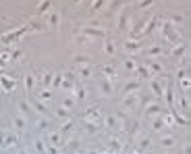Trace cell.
Returning <instances> with one entry per match:
<instances>
[{"instance_id":"1","label":"cell","mask_w":191,"mask_h":154,"mask_svg":"<svg viewBox=\"0 0 191 154\" xmlns=\"http://www.w3.org/2000/svg\"><path fill=\"white\" fill-rule=\"evenodd\" d=\"M162 34H164V38H166L168 42H177V40H179V31L175 29V25L168 23V21L162 25Z\"/></svg>"},{"instance_id":"2","label":"cell","mask_w":191,"mask_h":154,"mask_svg":"<svg viewBox=\"0 0 191 154\" xmlns=\"http://www.w3.org/2000/svg\"><path fill=\"white\" fill-rule=\"evenodd\" d=\"M123 104H125L127 108H137L139 106V94H125Z\"/></svg>"},{"instance_id":"3","label":"cell","mask_w":191,"mask_h":154,"mask_svg":"<svg viewBox=\"0 0 191 154\" xmlns=\"http://www.w3.org/2000/svg\"><path fill=\"white\" fill-rule=\"evenodd\" d=\"M133 92H139V81L137 79H131L123 85V96L125 94H133Z\"/></svg>"},{"instance_id":"4","label":"cell","mask_w":191,"mask_h":154,"mask_svg":"<svg viewBox=\"0 0 191 154\" xmlns=\"http://www.w3.org/2000/svg\"><path fill=\"white\" fill-rule=\"evenodd\" d=\"M162 96L166 98V104H168L170 108L175 106V94H172V85H170V83H168L166 88H164V92H162Z\"/></svg>"},{"instance_id":"5","label":"cell","mask_w":191,"mask_h":154,"mask_svg":"<svg viewBox=\"0 0 191 154\" xmlns=\"http://www.w3.org/2000/svg\"><path fill=\"white\" fill-rule=\"evenodd\" d=\"M0 85L6 90V92H12L15 85H17V79H6V77H0Z\"/></svg>"},{"instance_id":"6","label":"cell","mask_w":191,"mask_h":154,"mask_svg":"<svg viewBox=\"0 0 191 154\" xmlns=\"http://www.w3.org/2000/svg\"><path fill=\"white\" fill-rule=\"evenodd\" d=\"M160 110H162V106L158 102H145V113L148 115H158Z\"/></svg>"},{"instance_id":"7","label":"cell","mask_w":191,"mask_h":154,"mask_svg":"<svg viewBox=\"0 0 191 154\" xmlns=\"http://www.w3.org/2000/svg\"><path fill=\"white\" fill-rule=\"evenodd\" d=\"M85 36H94V38H104V31L102 29H96V27H85V29H81Z\"/></svg>"},{"instance_id":"8","label":"cell","mask_w":191,"mask_h":154,"mask_svg":"<svg viewBox=\"0 0 191 154\" xmlns=\"http://www.w3.org/2000/svg\"><path fill=\"white\" fill-rule=\"evenodd\" d=\"M104 52H106L110 59H114V56H116V46H114V42H106V44H104Z\"/></svg>"},{"instance_id":"9","label":"cell","mask_w":191,"mask_h":154,"mask_svg":"<svg viewBox=\"0 0 191 154\" xmlns=\"http://www.w3.org/2000/svg\"><path fill=\"white\" fill-rule=\"evenodd\" d=\"M104 75H106V79H110V81H114L119 75H116V71H114V67L112 65H106L104 67Z\"/></svg>"},{"instance_id":"10","label":"cell","mask_w":191,"mask_h":154,"mask_svg":"<svg viewBox=\"0 0 191 154\" xmlns=\"http://www.w3.org/2000/svg\"><path fill=\"white\" fill-rule=\"evenodd\" d=\"M148 67H150L154 73H158V75H160V73H164V67H162L160 63H156V60H148Z\"/></svg>"},{"instance_id":"11","label":"cell","mask_w":191,"mask_h":154,"mask_svg":"<svg viewBox=\"0 0 191 154\" xmlns=\"http://www.w3.org/2000/svg\"><path fill=\"white\" fill-rule=\"evenodd\" d=\"M185 50H187V44H179L177 48H172V56H175V59H181V56L185 54Z\"/></svg>"},{"instance_id":"12","label":"cell","mask_w":191,"mask_h":154,"mask_svg":"<svg viewBox=\"0 0 191 154\" xmlns=\"http://www.w3.org/2000/svg\"><path fill=\"white\" fill-rule=\"evenodd\" d=\"M148 148H150V138H141V142L137 144V152L143 154L145 150H148Z\"/></svg>"},{"instance_id":"13","label":"cell","mask_w":191,"mask_h":154,"mask_svg":"<svg viewBox=\"0 0 191 154\" xmlns=\"http://www.w3.org/2000/svg\"><path fill=\"white\" fill-rule=\"evenodd\" d=\"M127 23H129V13L123 11V15H120V19H119V29H127Z\"/></svg>"},{"instance_id":"14","label":"cell","mask_w":191,"mask_h":154,"mask_svg":"<svg viewBox=\"0 0 191 154\" xmlns=\"http://www.w3.org/2000/svg\"><path fill=\"white\" fill-rule=\"evenodd\" d=\"M150 88H152V92H154L158 98H160V96H162V92H164V88H162L158 81H150Z\"/></svg>"},{"instance_id":"15","label":"cell","mask_w":191,"mask_h":154,"mask_svg":"<svg viewBox=\"0 0 191 154\" xmlns=\"http://www.w3.org/2000/svg\"><path fill=\"white\" fill-rule=\"evenodd\" d=\"M104 123H106V127H110V129H116V117H114V115L104 117Z\"/></svg>"},{"instance_id":"16","label":"cell","mask_w":191,"mask_h":154,"mask_svg":"<svg viewBox=\"0 0 191 154\" xmlns=\"http://www.w3.org/2000/svg\"><path fill=\"white\" fill-rule=\"evenodd\" d=\"M100 90H102L104 94H110V92H112V81H110V79H104V81L100 83Z\"/></svg>"},{"instance_id":"17","label":"cell","mask_w":191,"mask_h":154,"mask_svg":"<svg viewBox=\"0 0 191 154\" xmlns=\"http://www.w3.org/2000/svg\"><path fill=\"white\" fill-rule=\"evenodd\" d=\"M179 102H181V113H185V115H187V108H189V104H187V94H185V92L181 94Z\"/></svg>"},{"instance_id":"18","label":"cell","mask_w":191,"mask_h":154,"mask_svg":"<svg viewBox=\"0 0 191 154\" xmlns=\"http://www.w3.org/2000/svg\"><path fill=\"white\" fill-rule=\"evenodd\" d=\"M160 52H162V48H160V46H150V48H145V54H148V56H158Z\"/></svg>"},{"instance_id":"19","label":"cell","mask_w":191,"mask_h":154,"mask_svg":"<svg viewBox=\"0 0 191 154\" xmlns=\"http://www.w3.org/2000/svg\"><path fill=\"white\" fill-rule=\"evenodd\" d=\"M162 127H164V119H162V117H156L154 123H152V129H154V131H160Z\"/></svg>"},{"instance_id":"20","label":"cell","mask_w":191,"mask_h":154,"mask_svg":"<svg viewBox=\"0 0 191 154\" xmlns=\"http://www.w3.org/2000/svg\"><path fill=\"white\" fill-rule=\"evenodd\" d=\"M160 144H162L164 148H172V146H175V138H172V135H164Z\"/></svg>"},{"instance_id":"21","label":"cell","mask_w":191,"mask_h":154,"mask_svg":"<svg viewBox=\"0 0 191 154\" xmlns=\"http://www.w3.org/2000/svg\"><path fill=\"white\" fill-rule=\"evenodd\" d=\"M139 48H141V46H139L137 42H133V40L125 44V50H129V52H139Z\"/></svg>"},{"instance_id":"22","label":"cell","mask_w":191,"mask_h":154,"mask_svg":"<svg viewBox=\"0 0 191 154\" xmlns=\"http://www.w3.org/2000/svg\"><path fill=\"white\" fill-rule=\"evenodd\" d=\"M127 131H129V133H135V131H137V121L127 119Z\"/></svg>"},{"instance_id":"23","label":"cell","mask_w":191,"mask_h":154,"mask_svg":"<svg viewBox=\"0 0 191 154\" xmlns=\"http://www.w3.org/2000/svg\"><path fill=\"white\" fill-rule=\"evenodd\" d=\"M50 6H52V2H50V0H44V2H42V4L37 6V13L42 15V13H46L48 9H50Z\"/></svg>"},{"instance_id":"24","label":"cell","mask_w":191,"mask_h":154,"mask_svg":"<svg viewBox=\"0 0 191 154\" xmlns=\"http://www.w3.org/2000/svg\"><path fill=\"white\" fill-rule=\"evenodd\" d=\"M135 67H137V63H135L133 59H127V60H125V69H127L129 73H131V71H135Z\"/></svg>"},{"instance_id":"25","label":"cell","mask_w":191,"mask_h":154,"mask_svg":"<svg viewBox=\"0 0 191 154\" xmlns=\"http://www.w3.org/2000/svg\"><path fill=\"white\" fill-rule=\"evenodd\" d=\"M135 71L139 73L141 77H150V71H148V69H145L143 65H139V63H137V67H135Z\"/></svg>"},{"instance_id":"26","label":"cell","mask_w":191,"mask_h":154,"mask_svg":"<svg viewBox=\"0 0 191 154\" xmlns=\"http://www.w3.org/2000/svg\"><path fill=\"white\" fill-rule=\"evenodd\" d=\"M31 104H33V108H36V110H40V113H50L44 104H40V100H31Z\"/></svg>"},{"instance_id":"27","label":"cell","mask_w":191,"mask_h":154,"mask_svg":"<svg viewBox=\"0 0 191 154\" xmlns=\"http://www.w3.org/2000/svg\"><path fill=\"white\" fill-rule=\"evenodd\" d=\"M154 2H156V0H139L137 4H139V9H141V11H145V9H150Z\"/></svg>"},{"instance_id":"28","label":"cell","mask_w":191,"mask_h":154,"mask_svg":"<svg viewBox=\"0 0 191 154\" xmlns=\"http://www.w3.org/2000/svg\"><path fill=\"white\" fill-rule=\"evenodd\" d=\"M56 117H60V119H71V115L67 113V108H64V106H60L58 110H56Z\"/></svg>"},{"instance_id":"29","label":"cell","mask_w":191,"mask_h":154,"mask_svg":"<svg viewBox=\"0 0 191 154\" xmlns=\"http://www.w3.org/2000/svg\"><path fill=\"white\" fill-rule=\"evenodd\" d=\"M98 115H100V113H98V108H87V113H85V117L87 119H98Z\"/></svg>"},{"instance_id":"30","label":"cell","mask_w":191,"mask_h":154,"mask_svg":"<svg viewBox=\"0 0 191 154\" xmlns=\"http://www.w3.org/2000/svg\"><path fill=\"white\" fill-rule=\"evenodd\" d=\"M25 85H27V92L33 90V75H27V77H25Z\"/></svg>"},{"instance_id":"31","label":"cell","mask_w":191,"mask_h":154,"mask_svg":"<svg viewBox=\"0 0 191 154\" xmlns=\"http://www.w3.org/2000/svg\"><path fill=\"white\" fill-rule=\"evenodd\" d=\"M120 6H123V0H114V2H110V13L119 11Z\"/></svg>"},{"instance_id":"32","label":"cell","mask_w":191,"mask_h":154,"mask_svg":"<svg viewBox=\"0 0 191 154\" xmlns=\"http://www.w3.org/2000/svg\"><path fill=\"white\" fill-rule=\"evenodd\" d=\"M102 4H104V0H94V4H92V13H98L102 9Z\"/></svg>"},{"instance_id":"33","label":"cell","mask_w":191,"mask_h":154,"mask_svg":"<svg viewBox=\"0 0 191 154\" xmlns=\"http://www.w3.org/2000/svg\"><path fill=\"white\" fill-rule=\"evenodd\" d=\"M89 73H92V69H89L87 65H83V67L79 69V75H81V77H89Z\"/></svg>"},{"instance_id":"34","label":"cell","mask_w":191,"mask_h":154,"mask_svg":"<svg viewBox=\"0 0 191 154\" xmlns=\"http://www.w3.org/2000/svg\"><path fill=\"white\" fill-rule=\"evenodd\" d=\"M15 127H17V129H23V127H25V119L15 117Z\"/></svg>"},{"instance_id":"35","label":"cell","mask_w":191,"mask_h":154,"mask_svg":"<svg viewBox=\"0 0 191 154\" xmlns=\"http://www.w3.org/2000/svg\"><path fill=\"white\" fill-rule=\"evenodd\" d=\"M179 81H181V88H183V92H187V90H189V79H187V77H181Z\"/></svg>"},{"instance_id":"36","label":"cell","mask_w":191,"mask_h":154,"mask_svg":"<svg viewBox=\"0 0 191 154\" xmlns=\"http://www.w3.org/2000/svg\"><path fill=\"white\" fill-rule=\"evenodd\" d=\"M75 63H77V65H87V63H89V59H85V56H75Z\"/></svg>"},{"instance_id":"37","label":"cell","mask_w":191,"mask_h":154,"mask_svg":"<svg viewBox=\"0 0 191 154\" xmlns=\"http://www.w3.org/2000/svg\"><path fill=\"white\" fill-rule=\"evenodd\" d=\"M119 148H120L119 140H112V142H110V152H116V150H119Z\"/></svg>"},{"instance_id":"38","label":"cell","mask_w":191,"mask_h":154,"mask_svg":"<svg viewBox=\"0 0 191 154\" xmlns=\"http://www.w3.org/2000/svg\"><path fill=\"white\" fill-rule=\"evenodd\" d=\"M85 127H87V131H92V133H96V131H98V125H96V123H92V121H87V125H85Z\"/></svg>"},{"instance_id":"39","label":"cell","mask_w":191,"mask_h":154,"mask_svg":"<svg viewBox=\"0 0 191 154\" xmlns=\"http://www.w3.org/2000/svg\"><path fill=\"white\" fill-rule=\"evenodd\" d=\"M50 142L58 146V144H60V135H58V133H52V135H50Z\"/></svg>"},{"instance_id":"40","label":"cell","mask_w":191,"mask_h":154,"mask_svg":"<svg viewBox=\"0 0 191 154\" xmlns=\"http://www.w3.org/2000/svg\"><path fill=\"white\" fill-rule=\"evenodd\" d=\"M181 21H183V17H181V15H172L168 23H181Z\"/></svg>"},{"instance_id":"41","label":"cell","mask_w":191,"mask_h":154,"mask_svg":"<svg viewBox=\"0 0 191 154\" xmlns=\"http://www.w3.org/2000/svg\"><path fill=\"white\" fill-rule=\"evenodd\" d=\"M50 25H58V15H56V13L50 15Z\"/></svg>"},{"instance_id":"42","label":"cell","mask_w":191,"mask_h":154,"mask_svg":"<svg viewBox=\"0 0 191 154\" xmlns=\"http://www.w3.org/2000/svg\"><path fill=\"white\" fill-rule=\"evenodd\" d=\"M36 150L44 154V142H42V140H37V142H36Z\"/></svg>"},{"instance_id":"43","label":"cell","mask_w":191,"mask_h":154,"mask_svg":"<svg viewBox=\"0 0 191 154\" xmlns=\"http://www.w3.org/2000/svg\"><path fill=\"white\" fill-rule=\"evenodd\" d=\"M37 125H40L42 129H46L48 125H50V121H46V119H42V121H37Z\"/></svg>"},{"instance_id":"44","label":"cell","mask_w":191,"mask_h":154,"mask_svg":"<svg viewBox=\"0 0 191 154\" xmlns=\"http://www.w3.org/2000/svg\"><path fill=\"white\" fill-rule=\"evenodd\" d=\"M62 106H64V108H71V106H73V98H67V100H64V104H62Z\"/></svg>"},{"instance_id":"45","label":"cell","mask_w":191,"mask_h":154,"mask_svg":"<svg viewBox=\"0 0 191 154\" xmlns=\"http://www.w3.org/2000/svg\"><path fill=\"white\" fill-rule=\"evenodd\" d=\"M40 96H42L44 100H48V98H50V92H48V90H44V92H42V94H40Z\"/></svg>"},{"instance_id":"46","label":"cell","mask_w":191,"mask_h":154,"mask_svg":"<svg viewBox=\"0 0 191 154\" xmlns=\"http://www.w3.org/2000/svg\"><path fill=\"white\" fill-rule=\"evenodd\" d=\"M60 83H62V79H60V75H56V79H54V85H56V88H58Z\"/></svg>"},{"instance_id":"47","label":"cell","mask_w":191,"mask_h":154,"mask_svg":"<svg viewBox=\"0 0 191 154\" xmlns=\"http://www.w3.org/2000/svg\"><path fill=\"white\" fill-rule=\"evenodd\" d=\"M83 96H85V92L81 90V88H79V90H77V98H83Z\"/></svg>"},{"instance_id":"48","label":"cell","mask_w":191,"mask_h":154,"mask_svg":"<svg viewBox=\"0 0 191 154\" xmlns=\"http://www.w3.org/2000/svg\"><path fill=\"white\" fill-rule=\"evenodd\" d=\"M19 154H27V152H25V150H19Z\"/></svg>"},{"instance_id":"49","label":"cell","mask_w":191,"mask_h":154,"mask_svg":"<svg viewBox=\"0 0 191 154\" xmlns=\"http://www.w3.org/2000/svg\"><path fill=\"white\" fill-rule=\"evenodd\" d=\"M89 154H98V152H96V150H92V152H89Z\"/></svg>"},{"instance_id":"50","label":"cell","mask_w":191,"mask_h":154,"mask_svg":"<svg viewBox=\"0 0 191 154\" xmlns=\"http://www.w3.org/2000/svg\"><path fill=\"white\" fill-rule=\"evenodd\" d=\"M2 73H4V71H2V69H0V75H2Z\"/></svg>"},{"instance_id":"51","label":"cell","mask_w":191,"mask_h":154,"mask_svg":"<svg viewBox=\"0 0 191 154\" xmlns=\"http://www.w3.org/2000/svg\"><path fill=\"white\" fill-rule=\"evenodd\" d=\"M73 2H79V0H73Z\"/></svg>"},{"instance_id":"52","label":"cell","mask_w":191,"mask_h":154,"mask_svg":"<svg viewBox=\"0 0 191 154\" xmlns=\"http://www.w3.org/2000/svg\"><path fill=\"white\" fill-rule=\"evenodd\" d=\"M133 154H139V152H133Z\"/></svg>"},{"instance_id":"53","label":"cell","mask_w":191,"mask_h":154,"mask_svg":"<svg viewBox=\"0 0 191 154\" xmlns=\"http://www.w3.org/2000/svg\"><path fill=\"white\" fill-rule=\"evenodd\" d=\"M104 154H110V152H104Z\"/></svg>"}]
</instances>
